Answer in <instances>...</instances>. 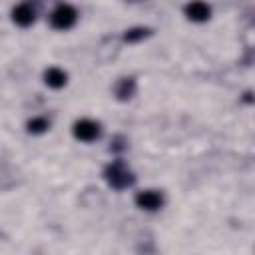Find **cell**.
Returning <instances> with one entry per match:
<instances>
[{"label": "cell", "instance_id": "cell-1", "mask_svg": "<svg viewBox=\"0 0 255 255\" xmlns=\"http://www.w3.org/2000/svg\"><path fill=\"white\" fill-rule=\"evenodd\" d=\"M104 179L114 189H128V187H131L135 183V175L126 167V163L122 159H116V161L106 165Z\"/></svg>", "mask_w": 255, "mask_h": 255}, {"label": "cell", "instance_id": "cell-2", "mask_svg": "<svg viewBox=\"0 0 255 255\" xmlns=\"http://www.w3.org/2000/svg\"><path fill=\"white\" fill-rule=\"evenodd\" d=\"M78 20V12L70 4H58L50 16V24L56 30H70Z\"/></svg>", "mask_w": 255, "mask_h": 255}, {"label": "cell", "instance_id": "cell-3", "mask_svg": "<svg viewBox=\"0 0 255 255\" xmlns=\"http://www.w3.org/2000/svg\"><path fill=\"white\" fill-rule=\"evenodd\" d=\"M72 133H74V137L80 139V141H94V139L100 137L102 128H100V124L94 122V120H78V122L72 126Z\"/></svg>", "mask_w": 255, "mask_h": 255}, {"label": "cell", "instance_id": "cell-4", "mask_svg": "<svg viewBox=\"0 0 255 255\" xmlns=\"http://www.w3.org/2000/svg\"><path fill=\"white\" fill-rule=\"evenodd\" d=\"M163 193L159 191H153V189H145V191H139L135 195V205L139 209H145V211H155L163 205Z\"/></svg>", "mask_w": 255, "mask_h": 255}, {"label": "cell", "instance_id": "cell-5", "mask_svg": "<svg viewBox=\"0 0 255 255\" xmlns=\"http://www.w3.org/2000/svg\"><path fill=\"white\" fill-rule=\"evenodd\" d=\"M34 20H36V10H34L28 2L14 6V10H12V22H14L16 26L28 28V26L34 24Z\"/></svg>", "mask_w": 255, "mask_h": 255}, {"label": "cell", "instance_id": "cell-6", "mask_svg": "<svg viewBox=\"0 0 255 255\" xmlns=\"http://www.w3.org/2000/svg\"><path fill=\"white\" fill-rule=\"evenodd\" d=\"M185 16L191 22H207L211 18V6H207L205 2H191L183 6Z\"/></svg>", "mask_w": 255, "mask_h": 255}, {"label": "cell", "instance_id": "cell-7", "mask_svg": "<svg viewBox=\"0 0 255 255\" xmlns=\"http://www.w3.org/2000/svg\"><path fill=\"white\" fill-rule=\"evenodd\" d=\"M114 94H116V98H118L120 102H128V100H131L133 94H135V80H133L131 76H128V78H120L118 84H116V88H114Z\"/></svg>", "mask_w": 255, "mask_h": 255}, {"label": "cell", "instance_id": "cell-8", "mask_svg": "<svg viewBox=\"0 0 255 255\" xmlns=\"http://www.w3.org/2000/svg\"><path fill=\"white\" fill-rule=\"evenodd\" d=\"M44 82H46V86H50V88H54V90H60V88L66 86L68 74H66L62 68L52 66V68H48V70L44 72Z\"/></svg>", "mask_w": 255, "mask_h": 255}, {"label": "cell", "instance_id": "cell-9", "mask_svg": "<svg viewBox=\"0 0 255 255\" xmlns=\"http://www.w3.org/2000/svg\"><path fill=\"white\" fill-rule=\"evenodd\" d=\"M151 34H153V30H151V28L135 26V28L126 30V34H124V42H128V44H135V42H141V40L149 38Z\"/></svg>", "mask_w": 255, "mask_h": 255}, {"label": "cell", "instance_id": "cell-10", "mask_svg": "<svg viewBox=\"0 0 255 255\" xmlns=\"http://www.w3.org/2000/svg\"><path fill=\"white\" fill-rule=\"evenodd\" d=\"M48 128H50V122H48L46 118H42V116H36V118H32V120H28V124H26L28 133H34V135L48 131Z\"/></svg>", "mask_w": 255, "mask_h": 255}, {"label": "cell", "instance_id": "cell-11", "mask_svg": "<svg viewBox=\"0 0 255 255\" xmlns=\"http://www.w3.org/2000/svg\"><path fill=\"white\" fill-rule=\"evenodd\" d=\"M126 147H128V139H126L124 135H116V137L112 139L110 151H114V153H120V151H124Z\"/></svg>", "mask_w": 255, "mask_h": 255}, {"label": "cell", "instance_id": "cell-12", "mask_svg": "<svg viewBox=\"0 0 255 255\" xmlns=\"http://www.w3.org/2000/svg\"><path fill=\"white\" fill-rule=\"evenodd\" d=\"M251 96H253L251 92H245V98H243V100H245L247 104H251V102H253V98H251Z\"/></svg>", "mask_w": 255, "mask_h": 255}]
</instances>
